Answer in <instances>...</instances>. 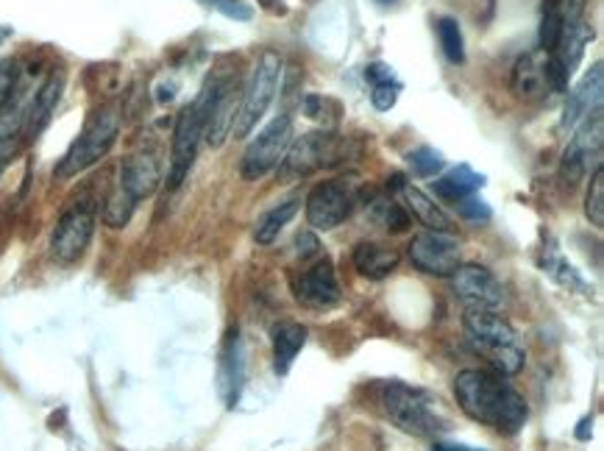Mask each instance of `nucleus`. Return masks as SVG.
Segmentation results:
<instances>
[{"mask_svg":"<svg viewBox=\"0 0 604 451\" xmlns=\"http://www.w3.org/2000/svg\"><path fill=\"white\" fill-rule=\"evenodd\" d=\"M380 3H396V0H380Z\"/></svg>","mask_w":604,"mask_h":451,"instance_id":"42","label":"nucleus"},{"mask_svg":"<svg viewBox=\"0 0 604 451\" xmlns=\"http://www.w3.org/2000/svg\"><path fill=\"white\" fill-rule=\"evenodd\" d=\"M454 207H457V212L463 215L465 220H471V223H485V220L493 218V212H490V207H488V201L479 198L476 193L468 195V198H463V201H457Z\"/></svg>","mask_w":604,"mask_h":451,"instance_id":"34","label":"nucleus"},{"mask_svg":"<svg viewBox=\"0 0 604 451\" xmlns=\"http://www.w3.org/2000/svg\"><path fill=\"white\" fill-rule=\"evenodd\" d=\"M382 410L401 433L415 438H437L451 429V418L444 401L432 390L407 382H387L382 387Z\"/></svg>","mask_w":604,"mask_h":451,"instance_id":"2","label":"nucleus"},{"mask_svg":"<svg viewBox=\"0 0 604 451\" xmlns=\"http://www.w3.org/2000/svg\"><path fill=\"white\" fill-rule=\"evenodd\" d=\"M586 215H588V220H591V226L602 229V226H604V168H602V165L593 170L591 184H588Z\"/></svg>","mask_w":604,"mask_h":451,"instance_id":"31","label":"nucleus"},{"mask_svg":"<svg viewBox=\"0 0 604 451\" xmlns=\"http://www.w3.org/2000/svg\"><path fill=\"white\" fill-rule=\"evenodd\" d=\"M407 254H410V262L421 273L437 279H449L463 265L460 262L463 248H460V240L451 232H432V229H426V232L412 237Z\"/></svg>","mask_w":604,"mask_h":451,"instance_id":"12","label":"nucleus"},{"mask_svg":"<svg viewBox=\"0 0 604 451\" xmlns=\"http://www.w3.org/2000/svg\"><path fill=\"white\" fill-rule=\"evenodd\" d=\"M451 291L468 310H499L504 304V287L485 265H460L451 273Z\"/></svg>","mask_w":604,"mask_h":451,"instance_id":"13","label":"nucleus"},{"mask_svg":"<svg viewBox=\"0 0 604 451\" xmlns=\"http://www.w3.org/2000/svg\"><path fill=\"white\" fill-rule=\"evenodd\" d=\"M399 254L380 243H360L354 248V268L365 279H373V282H382V279L390 276L399 268Z\"/></svg>","mask_w":604,"mask_h":451,"instance_id":"26","label":"nucleus"},{"mask_svg":"<svg viewBox=\"0 0 604 451\" xmlns=\"http://www.w3.org/2000/svg\"><path fill=\"white\" fill-rule=\"evenodd\" d=\"M290 142H293V115L282 112L257 131L248 149H245L243 159H240V173L245 181H259L282 165L284 154H287Z\"/></svg>","mask_w":604,"mask_h":451,"instance_id":"8","label":"nucleus"},{"mask_svg":"<svg viewBox=\"0 0 604 451\" xmlns=\"http://www.w3.org/2000/svg\"><path fill=\"white\" fill-rule=\"evenodd\" d=\"M218 382H220V396H223L226 407L234 410V407L240 404V396H243V387H245V348L237 326H232V330L226 332L223 351H220Z\"/></svg>","mask_w":604,"mask_h":451,"instance_id":"18","label":"nucleus"},{"mask_svg":"<svg viewBox=\"0 0 604 451\" xmlns=\"http://www.w3.org/2000/svg\"><path fill=\"white\" fill-rule=\"evenodd\" d=\"M282 78H284V62L277 51H262V56L257 59L252 76H248V85L243 87V95H240L237 117H234L232 137L234 140H243V137L252 134L257 129V123L262 120L265 112L270 109L277 92L282 90Z\"/></svg>","mask_w":604,"mask_h":451,"instance_id":"6","label":"nucleus"},{"mask_svg":"<svg viewBox=\"0 0 604 451\" xmlns=\"http://www.w3.org/2000/svg\"><path fill=\"white\" fill-rule=\"evenodd\" d=\"M265 7H268L273 14H287V7H284V0H265Z\"/></svg>","mask_w":604,"mask_h":451,"instance_id":"41","label":"nucleus"},{"mask_svg":"<svg viewBox=\"0 0 604 451\" xmlns=\"http://www.w3.org/2000/svg\"><path fill=\"white\" fill-rule=\"evenodd\" d=\"M485 188V176L476 173L471 165H457L449 173L432 181V193L446 204H457V201L468 198V195L479 193Z\"/></svg>","mask_w":604,"mask_h":451,"instance_id":"24","label":"nucleus"},{"mask_svg":"<svg viewBox=\"0 0 604 451\" xmlns=\"http://www.w3.org/2000/svg\"><path fill=\"white\" fill-rule=\"evenodd\" d=\"M296 298L309 310H329V307L340 304L343 293L335 276V265L321 259L312 268H307L296 282Z\"/></svg>","mask_w":604,"mask_h":451,"instance_id":"17","label":"nucleus"},{"mask_svg":"<svg viewBox=\"0 0 604 451\" xmlns=\"http://www.w3.org/2000/svg\"><path fill=\"white\" fill-rule=\"evenodd\" d=\"M457 404L471 421L490 426L499 435H518L529 418L527 399L507 376L483 368H465L454 379Z\"/></svg>","mask_w":604,"mask_h":451,"instance_id":"1","label":"nucleus"},{"mask_svg":"<svg viewBox=\"0 0 604 451\" xmlns=\"http://www.w3.org/2000/svg\"><path fill=\"white\" fill-rule=\"evenodd\" d=\"M591 426H593V418H582V421H579L577 438H579V440H588V438H591Z\"/></svg>","mask_w":604,"mask_h":451,"instance_id":"40","label":"nucleus"},{"mask_svg":"<svg viewBox=\"0 0 604 451\" xmlns=\"http://www.w3.org/2000/svg\"><path fill=\"white\" fill-rule=\"evenodd\" d=\"M348 145L351 142L346 137L335 134V131H309V134H301L298 140L290 142L287 154H284L282 165H279V176L282 179H298V176H309L321 168L340 165L348 156Z\"/></svg>","mask_w":604,"mask_h":451,"instance_id":"7","label":"nucleus"},{"mask_svg":"<svg viewBox=\"0 0 604 451\" xmlns=\"http://www.w3.org/2000/svg\"><path fill=\"white\" fill-rule=\"evenodd\" d=\"M510 87H513L515 98L521 101H540L552 87H549V73H547V53L535 48V51L524 53L515 62L513 76H510Z\"/></svg>","mask_w":604,"mask_h":451,"instance_id":"21","label":"nucleus"},{"mask_svg":"<svg viewBox=\"0 0 604 451\" xmlns=\"http://www.w3.org/2000/svg\"><path fill=\"white\" fill-rule=\"evenodd\" d=\"M437 39H440V48H444V56L449 59L451 65H463L465 62V39L463 28L454 17H440L435 23Z\"/></svg>","mask_w":604,"mask_h":451,"instance_id":"28","label":"nucleus"},{"mask_svg":"<svg viewBox=\"0 0 604 451\" xmlns=\"http://www.w3.org/2000/svg\"><path fill=\"white\" fill-rule=\"evenodd\" d=\"M602 145H604V115L602 109L593 112L588 120H582L577 129L571 131L566 151H563V162H560V173L568 184L586 179L591 170L602 165Z\"/></svg>","mask_w":604,"mask_h":451,"instance_id":"11","label":"nucleus"},{"mask_svg":"<svg viewBox=\"0 0 604 451\" xmlns=\"http://www.w3.org/2000/svg\"><path fill=\"white\" fill-rule=\"evenodd\" d=\"M432 451H485V449H474V446H465V443H446V440H437L432 446Z\"/></svg>","mask_w":604,"mask_h":451,"instance_id":"39","label":"nucleus"},{"mask_svg":"<svg viewBox=\"0 0 604 451\" xmlns=\"http://www.w3.org/2000/svg\"><path fill=\"white\" fill-rule=\"evenodd\" d=\"M213 104H209V115H206L204 140L209 142V149H223V142L232 137L234 117H237L240 106V87L237 76L229 78H213Z\"/></svg>","mask_w":604,"mask_h":451,"instance_id":"14","label":"nucleus"},{"mask_svg":"<svg viewBox=\"0 0 604 451\" xmlns=\"http://www.w3.org/2000/svg\"><path fill=\"white\" fill-rule=\"evenodd\" d=\"M463 330L476 355H483L496 374L515 376L527 362L518 332L496 310H465Z\"/></svg>","mask_w":604,"mask_h":451,"instance_id":"3","label":"nucleus"},{"mask_svg":"<svg viewBox=\"0 0 604 451\" xmlns=\"http://www.w3.org/2000/svg\"><path fill=\"white\" fill-rule=\"evenodd\" d=\"M20 85V65L17 59H0V109L9 104Z\"/></svg>","mask_w":604,"mask_h":451,"instance_id":"33","label":"nucleus"},{"mask_svg":"<svg viewBox=\"0 0 604 451\" xmlns=\"http://www.w3.org/2000/svg\"><path fill=\"white\" fill-rule=\"evenodd\" d=\"M387 190H390L393 195H399V198L404 201L401 207L407 209V215H412L415 220H421L426 229H432V232H451L449 215L437 207L429 195L421 193L419 188H412L404 173H393L390 179H387Z\"/></svg>","mask_w":604,"mask_h":451,"instance_id":"19","label":"nucleus"},{"mask_svg":"<svg viewBox=\"0 0 604 451\" xmlns=\"http://www.w3.org/2000/svg\"><path fill=\"white\" fill-rule=\"evenodd\" d=\"M399 92H401L399 78H396V81H387V85H376L371 90V104L380 112H390L393 106H396V101H399Z\"/></svg>","mask_w":604,"mask_h":451,"instance_id":"36","label":"nucleus"},{"mask_svg":"<svg viewBox=\"0 0 604 451\" xmlns=\"http://www.w3.org/2000/svg\"><path fill=\"white\" fill-rule=\"evenodd\" d=\"M134 209H137V201H131L129 195L117 188L115 193H110V198L103 201V212H101L103 223L110 226V229H123V226H129Z\"/></svg>","mask_w":604,"mask_h":451,"instance_id":"30","label":"nucleus"},{"mask_svg":"<svg viewBox=\"0 0 604 451\" xmlns=\"http://www.w3.org/2000/svg\"><path fill=\"white\" fill-rule=\"evenodd\" d=\"M360 190L348 179H329L312 188L307 195V223L316 232H332L343 220H348L357 209Z\"/></svg>","mask_w":604,"mask_h":451,"instance_id":"10","label":"nucleus"},{"mask_svg":"<svg viewBox=\"0 0 604 451\" xmlns=\"http://www.w3.org/2000/svg\"><path fill=\"white\" fill-rule=\"evenodd\" d=\"M588 17L586 0H543V17H540V51L549 53L560 42L563 31L577 20Z\"/></svg>","mask_w":604,"mask_h":451,"instance_id":"20","label":"nucleus"},{"mask_svg":"<svg viewBox=\"0 0 604 451\" xmlns=\"http://www.w3.org/2000/svg\"><path fill=\"white\" fill-rule=\"evenodd\" d=\"M602 98H604V70H602V62H596L586 76L579 78V85L574 87V90H568L566 106H563V117H560V129L571 134L579 123L588 120L593 112L602 109Z\"/></svg>","mask_w":604,"mask_h":451,"instance_id":"16","label":"nucleus"},{"mask_svg":"<svg viewBox=\"0 0 604 451\" xmlns=\"http://www.w3.org/2000/svg\"><path fill=\"white\" fill-rule=\"evenodd\" d=\"M365 81L371 87L387 85V81H396V70L390 65H385V62H371L365 67Z\"/></svg>","mask_w":604,"mask_h":451,"instance_id":"37","label":"nucleus"},{"mask_svg":"<svg viewBox=\"0 0 604 451\" xmlns=\"http://www.w3.org/2000/svg\"><path fill=\"white\" fill-rule=\"evenodd\" d=\"M98 223V207L92 198H78L73 201L70 207L62 212V218L56 220L51 234V254L56 262L70 265L85 257V252L90 248L92 234H95Z\"/></svg>","mask_w":604,"mask_h":451,"instance_id":"9","label":"nucleus"},{"mask_svg":"<svg viewBox=\"0 0 604 451\" xmlns=\"http://www.w3.org/2000/svg\"><path fill=\"white\" fill-rule=\"evenodd\" d=\"M407 165L419 179H435L446 168V156L437 149H432V145H421V149L407 154Z\"/></svg>","mask_w":604,"mask_h":451,"instance_id":"29","label":"nucleus"},{"mask_svg":"<svg viewBox=\"0 0 604 451\" xmlns=\"http://www.w3.org/2000/svg\"><path fill=\"white\" fill-rule=\"evenodd\" d=\"M201 3L213 7L215 12H220L223 17L237 20V23H248V20L254 17V9L248 7V3H243V0H201Z\"/></svg>","mask_w":604,"mask_h":451,"instance_id":"35","label":"nucleus"},{"mask_svg":"<svg viewBox=\"0 0 604 451\" xmlns=\"http://www.w3.org/2000/svg\"><path fill=\"white\" fill-rule=\"evenodd\" d=\"M304 115H307L309 120H321V117H323V98H318V95L304 98Z\"/></svg>","mask_w":604,"mask_h":451,"instance_id":"38","label":"nucleus"},{"mask_svg":"<svg viewBox=\"0 0 604 451\" xmlns=\"http://www.w3.org/2000/svg\"><path fill=\"white\" fill-rule=\"evenodd\" d=\"M380 223L385 226L387 232H404L407 226H410V215L401 204L396 201H380Z\"/></svg>","mask_w":604,"mask_h":451,"instance_id":"32","label":"nucleus"},{"mask_svg":"<svg viewBox=\"0 0 604 451\" xmlns=\"http://www.w3.org/2000/svg\"><path fill=\"white\" fill-rule=\"evenodd\" d=\"M215 81L209 78L204 90L198 92L193 104H187L179 112L174 126V140H170V162H168V188L176 190L184 184V179L193 170V162L198 156V145L204 140L206 115H209V104H213Z\"/></svg>","mask_w":604,"mask_h":451,"instance_id":"5","label":"nucleus"},{"mask_svg":"<svg viewBox=\"0 0 604 451\" xmlns=\"http://www.w3.org/2000/svg\"><path fill=\"white\" fill-rule=\"evenodd\" d=\"M538 265L540 271L547 273V276H552L560 287H566V291L571 293H582V296H591L593 293V287L586 282V276H582V273H579L566 257H563L560 245L554 243L552 237H547V243L540 245Z\"/></svg>","mask_w":604,"mask_h":451,"instance_id":"23","label":"nucleus"},{"mask_svg":"<svg viewBox=\"0 0 604 451\" xmlns=\"http://www.w3.org/2000/svg\"><path fill=\"white\" fill-rule=\"evenodd\" d=\"M304 346H307V326L293 321L279 323L273 330V371L279 376H287Z\"/></svg>","mask_w":604,"mask_h":451,"instance_id":"25","label":"nucleus"},{"mask_svg":"<svg viewBox=\"0 0 604 451\" xmlns=\"http://www.w3.org/2000/svg\"><path fill=\"white\" fill-rule=\"evenodd\" d=\"M162 184V165L159 154L154 149H137L134 154H129L120 165V179L117 188L129 195L131 201H145L159 190Z\"/></svg>","mask_w":604,"mask_h":451,"instance_id":"15","label":"nucleus"},{"mask_svg":"<svg viewBox=\"0 0 604 451\" xmlns=\"http://www.w3.org/2000/svg\"><path fill=\"white\" fill-rule=\"evenodd\" d=\"M117 134H120V109L115 104H103L87 117L85 129L81 134L73 140L70 149L65 151V156L56 162L53 168V176L59 181L76 179L78 173L90 170L92 165L103 159L110 154L112 145L117 142Z\"/></svg>","mask_w":604,"mask_h":451,"instance_id":"4","label":"nucleus"},{"mask_svg":"<svg viewBox=\"0 0 604 451\" xmlns=\"http://www.w3.org/2000/svg\"><path fill=\"white\" fill-rule=\"evenodd\" d=\"M298 209H301V201H298V198L282 201V204H277V207H270L268 212H265L262 218L257 220V226H254V240H257L259 245L273 243V240L282 234L284 226L296 218Z\"/></svg>","mask_w":604,"mask_h":451,"instance_id":"27","label":"nucleus"},{"mask_svg":"<svg viewBox=\"0 0 604 451\" xmlns=\"http://www.w3.org/2000/svg\"><path fill=\"white\" fill-rule=\"evenodd\" d=\"M62 90H65V76H62V73H53V76H48L46 81H42V87L34 92L26 115V140H37V137L46 131L53 112H56Z\"/></svg>","mask_w":604,"mask_h":451,"instance_id":"22","label":"nucleus"}]
</instances>
